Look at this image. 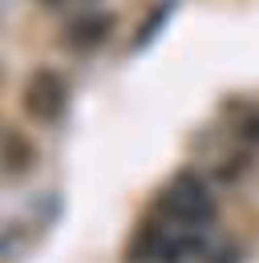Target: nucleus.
Here are the masks:
<instances>
[{"instance_id": "obj_5", "label": "nucleus", "mask_w": 259, "mask_h": 263, "mask_svg": "<svg viewBox=\"0 0 259 263\" xmlns=\"http://www.w3.org/2000/svg\"><path fill=\"white\" fill-rule=\"evenodd\" d=\"M239 134H243V142H259V114H255V118H247Z\"/></svg>"}, {"instance_id": "obj_1", "label": "nucleus", "mask_w": 259, "mask_h": 263, "mask_svg": "<svg viewBox=\"0 0 259 263\" xmlns=\"http://www.w3.org/2000/svg\"><path fill=\"white\" fill-rule=\"evenodd\" d=\"M158 211L162 219L182 223V227H211L215 223V198L194 170H182L170 178V186L158 198Z\"/></svg>"}, {"instance_id": "obj_2", "label": "nucleus", "mask_w": 259, "mask_h": 263, "mask_svg": "<svg viewBox=\"0 0 259 263\" xmlns=\"http://www.w3.org/2000/svg\"><path fill=\"white\" fill-rule=\"evenodd\" d=\"M65 98H69V89H65V81L53 69H36L29 89H25V105H29L32 118H41V122H57L61 109H65Z\"/></svg>"}, {"instance_id": "obj_4", "label": "nucleus", "mask_w": 259, "mask_h": 263, "mask_svg": "<svg viewBox=\"0 0 259 263\" xmlns=\"http://www.w3.org/2000/svg\"><path fill=\"white\" fill-rule=\"evenodd\" d=\"M8 150H12V174H21V170L29 166V162H25V158H29V146H25L16 134H8Z\"/></svg>"}, {"instance_id": "obj_3", "label": "nucleus", "mask_w": 259, "mask_h": 263, "mask_svg": "<svg viewBox=\"0 0 259 263\" xmlns=\"http://www.w3.org/2000/svg\"><path fill=\"white\" fill-rule=\"evenodd\" d=\"M109 36V16H85V21H77L73 29H65V45H73V49H94Z\"/></svg>"}]
</instances>
